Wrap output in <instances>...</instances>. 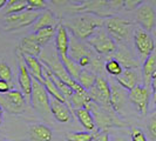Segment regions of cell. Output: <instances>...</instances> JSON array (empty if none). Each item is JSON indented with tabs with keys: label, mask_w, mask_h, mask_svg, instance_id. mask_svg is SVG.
Here are the masks:
<instances>
[{
	"label": "cell",
	"mask_w": 156,
	"mask_h": 141,
	"mask_svg": "<svg viewBox=\"0 0 156 141\" xmlns=\"http://www.w3.org/2000/svg\"><path fill=\"white\" fill-rule=\"evenodd\" d=\"M103 18H99L93 14H80L72 16L62 24L74 37L83 41L88 39L95 30L103 27Z\"/></svg>",
	"instance_id": "6da1fadb"
},
{
	"label": "cell",
	"mask_w": 156,
	"mask_h": 141,
	"mask_svg": "<svg viewBox=\"0 0 156 141\" xmlns=\"http://www.w3.org/2000/svg\"><path fill=\"white\" fill-rule=\"evenodd\" d=\"M40 61L44 65H46L56 78L60 79L65 84H67L75 93H86L87 92L85 88L80 86L78 81H75L74 79L70 78L69 74L66 72V68H65L58 52H49V51L48 52H41Z\"/></svg>",
	"instance_id": "7a4b0ae2"
},
{
	"label": "cell",
	"mask_w": 156,
	"mask_h": 141,
	"mask_svg": "<svg viewBox=\"0 0 156 141\" xmlns=\"http://www.w3.org/2000/svg\"><path fill=\"white\" fill-rule=\"evenodd\" d=\"M93 114V118L95 120V125L98 131H105L110 127H122L126 124L116 115V113L113 110V108H107V107H101L96 105L95 102H90L87 107Z\"/></svg>",
	"instance_id": "3957f363"
},
{
	"label": "cell",
	"mask_w": 156,
	"mask_h": 141,
	"mask_svg": "<svg viewBox=\"0 0 156 141\" xmlns=\"http://www.w3.org/2000/svg\"><path fill=\"white\" fill-rule=\"evenodd\" d=\"M86 41L87 45L99 55L114 54L117 47L116 42L108 34L105 27H99L98 30H95V32Z\"/></svg>",
	"instance_id": "277c9868"
},
{
	"label": "cell",
	"mask_w": 156,
	"mask_h": 141,
	"mask_svg": "<svg viewBox=\"0 0 156 141\" xmlns=\"http://www.w3.org/2000/svg\"><path fill=\"white\" fill-rule=\"evenodd\" d=\"M103 27L108 32L110 37L115 42L127 41L130 37L133 23L121 19L119 16H108L103 20Z\"/></svg>",
	"instance_id": "5b68a950"
},
{
	"label": "cell",
	"mask_w": 156,
	"mask_h": 141,
	"mask_svg": "<svg viewBox=\"0 0 156 141\" xmlns=\"http://www.w3.org/2000/svg\"><path fill=\"white\" fill-rule=\"evenodd\" d=\"M30 100H31L32 107L38 113L42 114V115H48L51 113V108H49L51 96L46 91L45 86L34 78H33L32 93Z\"/></svg>",
	"instance_id": "8992f818"
},
{
	"label": "cell",
	"mask_w": 156,
	"mask_h": 141,
	"mask_svg": "<svg viewBox=\"0 0 156 141\" xmlns=\"http://www.w3.org/2000/svg\"><path fill=\"white\" fill-rule=\"evenodd\" d=\"M0 107L11 114H21L26 108V98L19 89L0 94Z\"/></svg>",
	"instance_id": "52a82bcc"
},
{
	"label": "cell",
	"mask_w": 156,
	"mask_h": 141,
	"mask_svg": "<svg viewBox=\"0 0 156 141\" xmlns=\"http://www.w3.org/2000/svg\"><path fill=\"white\" fill-rule=\"evenodd\" d=\"M88 95L92 101L101 107L112 108L110 106V84L103 75H99L96 78L95 85L89 91Z\"/></svg>",
	"instance_id": "ba28073f"
},
{
	"label": "cell",
	"mask_w": 156,
	"mask_h": 141,
	"mask_svg": "<svg viewBox=\"0 0 156 141\" xmlns=\"http://www.w3.org/2000/svg\"><path fill=\"white\" fill-rule=\"evenodd\" d=\"M40 12L38 11H32V9H26L21 13L18 14H12L5 18V30L6 31H16L23 27H27L30 25L37 21V19L39 18Z\"/></svg>",
	"instance_id": "9c48e42d"
},
{
	"label": "cell",
	"mask_w": 156,
	"mask_h": 141,
	"mask_svg": "<svg viewBox=\"0 0 156 141\" xmlns=\"http://www.w3.org/2000/svg\"><path fill=\"white\" fill-rule=\"evenodd\" d=\"M133 39L135 48L141 59L146 60L155 51V42L153 37L149 32L142 30L141 27H137L133 31Z\"/></svg>",
	"instance_id": "30bf717a"
},
{
	"label": "cell",
	"mask_w": 156,
	"mask_h": 141,
	"mask_svg": "<svg viewBox=\"0 0 156 141\" xmlns=\"http://www.w3.org/2000/svg\"><path fill=\"white\" fill-rule=\"evenodd\" d=\"M128 100L133 103L141 115H146L148 113L150 102V91L148 87L139 85L128 92Z\"/></svg>",
	"instance_id": "8fae6325"
},
{
	"label": "cell",
	"mask_w": 156,
	"mask_h": 141,
	"mask_svg": "<svg viewBox=\"0 0 156 141\" xmlns=\"http://www.w3.org/2000/svg\"><path fill=\"white\" fill-rule=\"evenodd\" d=\"M135 18L141 28L144 31L150 32L155 27V11L148 2H142V5L135 11Z\"/></svg>",
	"instance_id": "7c38bea8"
},
{
	"label": "cell",
	"mask_w": 156,
	"mask_h": 141,
	"mask_svg": "<svg viewBox=\"0 0 156 141\" xmlns=\"http://www.w3.org/2000/svg\"><path fill=\"white\" fill-rule=\"evenodd\" d=\"M95 53L93 49L88 46L87 44L82 42V40L78 39L73 34L69 35V48H68V56L72 58L74 61L79 63L85 56H93Z\"/></svg>",
	"instance_id": "4fadbf2b"
},
{
	"label": "cell",
	"mask_w": 156,
	"mask_h": 141,
	"mask_svg": "<svg viewBox=\"0 0 156 141\" xmlns=\"http://www.w3.org/2000/svg\"><path fill=\"white\" fill-rule=\"evenodd\" d=\"M18 59H19V75H18V82L25 98H31L32 93V85H33V78L28 72V68L23 61V55L18 53Z\"/></svg>",
	"instance_id": "5bb4252c"
},
{
	"label": "cell",
	"mask_w": 156,
	"mask_h": 141,
	"mask_svg": "<svg viewBox=\"0 0 156 141\" xmlns=\"http://www.w3.org/2000/svg\"><path fill=\"white\" fill-rule=\"evenodd\" d=\"M128 100V93L116 81L110 84V106L115 113H121Z\"/></svg>",
	"instance_id": "9a60e30c"
},
{
	"label": "cell",
	"mask_w": 156,
	"mask_h": 141,
	"mask_svg": "<svg viewBox=\"0 0 156 141\" xmlns=\"http://www.w3.org/2000/svg\"><path fill=\"white\" fill-rule=\"evenodd\" d=\"M49 108H51V114L53 115V118L56 121H59L61 124H66V122L70 121L73 112L65 102H61L59 100H56V99L51 98Z\"/></svg>",
	"instance_id": "2e32d148"
},
{
	"label": "cell",
	"mask_w": 156,
	"mask_h": 141,
	"mask_svg": "<svg viewBox=\"0 0 156 141\" xmlns=\"http://www.w3.org/2000/svg\"><path fill=\"white\" fill-rule=\"evenodd\" d=\"M113 58L120 63V65L123 67V70H136L139 67V63L136 61L134 55L123 45L116 47V51L113 54Z\"/></svg>",
	"instance_id": "e0dca14e"
},
{
	"label": "cell",
	"mask_w": 156,
	"mask_h": 141,
	"mask_svg": "<svg viewBox=\"0 0 156 141\" xmlns=\"http://www.w3.org/2000/svg\"><path fill=\"white\" fill-rule=\"evenodd\" d=\"M68 48H69V33L68 30L65 27V25L60 23L56 27L55 49L59 55H68Z\"/></svg>",
	"instance_id": "ac0fdd59"
},
{
	"label": "cell",
	"mask_w": 156,
	"mask_h": 141,
	"mask_svg": "<svg viewBox=\"0 0 156 141\" xmlns=\"http://www.w3.org/2000/svg\"><path fill=\"white\" fill-rule=\"evenodd\" d=\"M18 51L21 55H30L34 58H39L42 52V47L34 41L31 34H28L27 37H23L21 39L18 46Z\"/></svg>",
	"instance_id": "d6986e66"
},
{
	"label": "cell",
	"mask_w": 156,
	"mask_h": 141,
	"mask_svg": "<svg viewBox=\"0 0 156 141\" xmlns=\"http://www.w3.org/2000/svg\"><path fill=\"white\" fill-rule=\"evenodd\" d=\"M139 80H140V77L136 70H123L122 74L115 78V81L117 84L128 92H130L136 86H139Z\"/></svg>",
	"instance_id": "ffe728a7"
},
{
	"label": "cell",
	"mask_w": 156,
	"mask_h": 141,
	"mask_svg": "<svg viewBox=\"0 0 156 141\" xmlns=\"http://www.w3.org/2000/svg\"><path fill=\"white\" fill-rule=\"evenodd\" d=\"M73 115H75V118L79 120V122L81 124V126L86 129L87 132L90 133H95L98 132V128L95 125V120L93 118L92 112L87 108H79V110H73Z\"/></svg>",
	"instance_id": "44dd1931"
},
{
	"label": "cell",
	"mask_w": 156,
	"mask_h": 141,
	"mask_svg": "<svg viewBox=\"0 0 156 141\" xmlns=\"http://www.w3.org/2000/svg\"><path fill=\"white\" fill-rule=\"evenodd\" d=\"M59 24L60 23L55 18L53 12L49 9H45L42 13H40L37 21L33 24V31L38 32L42 28H47V27H58Z\"/></svg>",
	"instance_id": "7402d4cb"
},
{
	"label": "cell",
	"mask_w": 156,
	"mask_h": 141,
	"mask_svg": "<svg viewBox=\"0 0 156 141\" xmlns=\"http://www.w3.org/2000/svg\"><path fill=\"white\" fill-rule=\"evenodd\" d=\"M156 73V51H154L148 58L143 61L142 66V78L144 86L148 87L151 84V79Z\"/></svg>",
	"instance_id": "603a6c76"
},
{
	"label": "cell",
	"mask_w": 156,
	"mask_h": 141,
	"mask_svg": "<svg viewBox=\"0 0 156 141\" xmlns=\"http://www.w3.org/2000/svg\"><path fill=\"white\" fill-rule=\"evenodd\" d=\"M28 133L34 141H51L53 133L49 127L44 124H33L30 126Z\"/></svg>",
	"instance_id": "cb8c5ba5"
},
{
	"label": "cell",
	"mask_w": 156,
	"mask_h": 141,
	"mask_svg": "<svg viewBox=\"0 0 156 141\" xmlns=\"http://www.w3.org/2000/svg\"><path fill=\"white\" fill-rule=\"evenodd\" d=\"M23 58L32 78L37 79L39 82L42 84V81H44V79H42L44 63L40 61L39 58H34V56H30V55H23Z\"/></svg>",
	"instance_id": "d4e9b609"
},
{
	"label": "cell",
	"mask_w": 156,
	"mask_h": 141,
	"mask_svg": "<svg viewBox=\"0 0 156 141\" xmlns=\"http://www.w3.org/2000/svg\"><path fill=\"white\" fill-rule=\"evenodd\" d=\"M56 34V27H47V28H42L38 32L32 33V38L37 44H39L40 46H46L47 44L53 39Z\"/></svg>",
	"instance_id": "484cf974"
},
{
	"label": "cell",
	"mask_w": 156,
	"mask_h": 141,
	"mask_svg": "<svg viewBox=\"0 0 156 141\" xmlns=\"http://www.w3.org/2000/svg\"><path fill=\"white\" fill-rule=\"evenodd\" d=\"M28 9V1L26 0H8L6 6L4 7V14L6 16L12 14H18Z\"/></svg>",
	"instance_id": "4316f807"
},
{
	"label": "cell",
	"mask_w": 156,
	"mask_h": 141,
	"mask_svg": "<svg viewBox=\"0 0 156 141\" xmlns=\"http://www.w3.org/2000/svg\"><path fill=\"white\" fill-rule=\"evenodd\" d=\"M60 59H61L63 66L66 68V72L69 74L70 78L74 79L75 81H78L79 75H80V73L82 70L80 65L76 61H74L72 58H69L68 55H60Z\"/></svg>",
	"instance_id": "83f0119b"
},
{
	"label": "cell",
	"mask_w": 156,
	"mask_h": 141,
	"mask_svg": "<svg viewBox=\"0 0 156 141\" xmlns=\"http://www.w3.org/2000/svg\"><path fill=\"white\" fill-rule=\"evenodd\" d=\"M98 75H95L93 72L88 70H82L80 75H79L78 82L80 84V86L82 88H85L87 92L95 85V81H96Z\"/></svg>",
	"instance_id": "f1b7e54d"
},
{
	"label": "cell",
	"mask_w": 156,
	"mask_h": 141,
	"mask_svg": "<svg viewBox=\"0 0 156 141\" xmlns=\"http://www.w3.org/2000/svg\"><path fill=\"white\" fill-rule=\"evenodd\" d=\"M105 70H106L109 75L117 78L119 75L122 74L123 67L120 65V63L117 61L116 59H114V58L112 56V58H108V59L106 60V63H105Z\"/></svg>",
	"instance_id": "f546056e"
},
{
	"label": "cell",
	"mask_w": 156,
	"mask_h": 141,
	"mask_svg": "<svg viewBox=\"0 0 156 141\" xmlns=\"http://www.w3.org/2000/svg\"><path fill=\"white\" fill-rule=\"evenodd\" d=\"M93 134L90 132H70L67 133L66 139L67 141H92L93 139Z\"/></svg>",
	"instance_id": "4dcf8cb0"
},
{
	"label": "cell",
	"mask_w": 156,
	"mask_h": 141,
	"mask_svg": "<svg viewBox=\"0 0 156 141\" xmlns=\"http://www.w3.org/2000/svg\"><path fill=\"white\" fill-rule=\"evenodd\" d=\"M0 79L7 81L8 84L13 85V74L12 70L6 63H0Z\"/></svg>",
	"instance_id": "1f68e13d"
},
{
	"label": "cell",
	"mask_w": 156,
	"mask_h": 141,
	"mask_svg": "<svg viewBox=\"0 0 156 141\" xmlns=\"http://www.w3.org/2000/svg\"><path fill=\"white\" fill-rule=\"evenodd\" d=\"M47 2L44 0H28V9L32 11H38L40 9H45L46 8Z\"/></svg>",
	"instance_id": "d6a6232c"
},
{
	"label": "cell",
	"mask_w": 156,
	"mask_h": 141,
	"mask_svg": "<svg viewBox=\"0 0 156 141\" xmlns=\"http://www.w3.org/2000/svg\"><path fill=\"white\" fill-rule=\"evenodd\" d=\"M142 5V1L140 0H125L122 7L125 8L126 11H133V9H137Z\"/></svg>",
	"instance_id": "836d02e7"
},
{
	"label": "cell",
	"mask_w": 156,
	"mask_h": 141,
	"mask_svg": "<svg viewBox=\"0 0 156 141\" xmlns=\"http://www.w3.org/2000/svg\"><path fill=\"white\" fill-rule=\"evenodd\" d=\"M130 138H132V141H148L144 133L140 128H133L130 133Z\"/></svg>",
	"instance_id": "e575fe53"
},
{
	"label": "cell",
	"mask_w": 156,
	"mask_h": 141,
	"mask_svg": "<svg viewBox=\"0 0 156 141\" xmlns=\"http://www.w3.org/2000/svg\"><path fill=\"white\" fill-rule=\"evenodd\" d=\"M92 141H110L109 135L105 131H98L93 134V139Z\"/></svg>",
	"instance_id": "d590c367"
},
{
	"label": "cell",
	"mask_w": 156,
	"mask_h": 141,
	"mask_svg": "<svg viewBox=\"0 0 156 141\" xmlns=\"http://www.w3.org/2000/svg\"><path fill=\"white\" fill-rule=\"evenodd\" d=\"M12 89H14V86H13V85H11V84H8L7 81H4V80L0 79V94L8 93V92L12 91Z\"/></svg>",
	"instance_id": "8d00e7d4"
},
{
	"label": "cell",
	"mask_w": 156,
	"mask_h": 141,
	"mask_svg": "<svg viewBox=\"0 0 156 141\" xmlns=\"http://www.w3.org/2000/svg\"><path fill=\"white\" fill-rule=\"evenodd\" d=\"M148 129L150 135L156 139V117H153L148 122Z\"/></svg>",
	"instance_id": "74e56055"
},
{
	"label": "cell",
	"mask_w": 156,
	"mask_h": 141,
	"mask_svg": "<svg viewBox=\"0 0 156 141\" xmlns=\"http://www.w3.org/2000/svg\"><path fill=\"white\" fill-rule=\"evenodd\" d=\"M150 87H151V89H153V96H154V101H155V106H156V73L154 74L153 79H151Z\"/></svg>",
	"instance_id": "f35d334b"
},
{
	"label": "cell",
	"mask_w": 156,
	"mask_h": 141,
	"mask_svg": "<svg viewBox=\"0 0 156 141\" xmlns=\"http://www.w3.org/2000/svg\"><path fill=\"white\" fill-rule=\"evenodd\" d=\"M6 4H7V0H0V9H4Z\"/></svg>",
	"instance_id": "ab89813d"
},
{
	"label": "cell",
	"mask_w": 156,
	"mask_h": 141,
	"mask_svg": "<svg viewBox=\"0 0 156 141\" xmlns=\"http://www.w3.org/2000/svg\"><path fill=\"white\" fill-rule=\"evenodd\" d=\"M112 141H125V139L123 138H114Z\"/></svg>",
	"instance_id": "60d3db41"
},
{
	"label": "cell",
	"mask_w": 156,
	"mask_h": 141,
	"mask_svg": "<svg viewBox=\"0 0 156 141\" xmlns=\"http://www.w3.org/2000/svg\"><path fill=\"white\" fill-rule=\"evenodd\" d=\"M2 112H4V110L0 107V122H1V120H2Z\"/></svg>",
	"instance_id": "b9f144b4"
},
{
	"label": "cell",
	"mask_w": 156,
	"mask_h": 141,
	"mask_svg": "<svg viewBox=\"0 0 156 141\" xmlns=\"http://www.w3.org/2000/svg\"><path fill=\"white\" fill-rule=\"evenodd\" d=\"M0 141H5V140H0Z\"/></svg>",
	"instance_id": "7bdbcfd3"
}]
</instances>
